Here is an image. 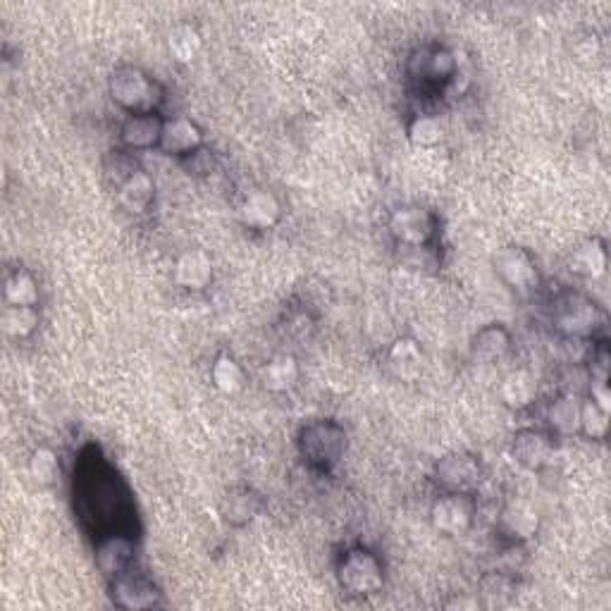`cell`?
Masks as SVG:
<instances>
[{
	"label": "cell",
	"instance_id": "17",
	"mask_svg": "<svg viewBox=\"0 0 611 611\" xmlns=\"http://www.w3.org/2000/svg\"><path fill=\"white\" fill-rule=\"evenodd\" d=\"M511 335L504 325L492 323L478 330L471 339V354L475 361L480 363H495L502 361L509 354Z\"/></svg>",
	"mask_w": 611,
	"mask_h": 611
},
{
	"label": "cell",
	"instance_id": "20",
	"mask_svg": "<svg viewBox=\"0 0 611 611\" xmlns=\"http://www.w3.org/2000/svg\"><path fill=\"white\" fill-rule=\"evenodd\" d=\"M117 199H120L122 208L129 213L148 211L153 201V180L141 170L129 172L125 180H122L120 189H117Z\"/></svg>",
	"mask_w": 611,
	"mask_h": 611
},
{
	"label": "cell",
	"instance_id": "13",
	"mask_svg": "<svg viewBox=\"0 0 611 611\" xmlns=\"http://www.w3.org/2000/svg\"><path fill=\"white\" fill-rule=\"evenodd\" d=\"M113 600L117 607L129 611L153 609L160 604V592L153 583L137 576H117L113 583Z\"/></svg>",
	"mask_w": 611,
	"mask_h": 611
},
{
	"label": "cell",
	"instance_id": "12",
	"mask_svg": "<svg viewBox=\"0 0 611 611\" xmlns=\"http://www.w3.org/2000/svg\"><path fill=\"white\" fill-rule=\"evenodd\" d=\"M160 148L172 156H191V153L201 151L203 132L196 122L187 117H172L163 122V134H160Z\"/></svg>",
	"mask_w": 611,
	"mask_h": 611
},
{
	"label": "cell",
	"instance_id": "28",
	"mask_svg": "<svg viewBox=\"0 0 611 611\" xmlns=\"http://www.w3.org/2000/svg\"><path fill=\"white\" fill-rule=\"evenodd\" d=\"M5 301L10 306H36L39 304V287L36 280L24 270H17L5 280Z\"/></svg>",
	"mask_w": 611,
	"mask_h": 611
},
{
	"label": "cell",
	"instance_id": "10",
	"mask_svg": "<svg viewBox=\"0 0 611 611\" xmlns=\"http://www.w3.org/2000/svg\"><path fill=\"white\" fill-rule=\"evenodd\" d=\"M511 454L528 471H542L554 459V444L545 432L521 430L511 442Z\"/></svg>",
	"mask_w": 611,
	"mask_h": 611
},
{
	"label": "cell",
	"instance_id": "1",
	"mask_svg": "<svg viewBox=\"0 0 611 611\" xmlns=\"http://www.w3.org/2000/svg\"><path fill=\"white\" fill-rule=\"evenodd\" d=\"M110 98L132 115L156 113L163 103V86L139 67H120L110 77Z\"/></svg>",
	"mask_w": 611,
	"mask_h": 611
},
{
	"label": "cell",
	"instance_id": "22",
	"mask_svg": "<svg viewBox=\"0 0 611 611\" xmlns=\"http://www.w3.org/2000/svg\"><path fill=\"white\" fill-rule=\"evenodd\" d=\"M134 547L132 542L125 538H108L103 540L96 549V564L106 576H122L127 564L132 561Z\"/></svg>",
	"mask_w": 611,
	"mask_h": 611
},
{
	"label": "cell",
	"instance_id": "9",
	"mask_svg": "<svg viewBox=\"0 0 611 611\" xmlns=\"http://www.w3.org/2000/svg\"><path fill=\"white\" fill-rule=\"evenodd\" d=\"M239 218L249 230H273L282 218V206L277 196L268 189H256L246 196L242 206H239Z\"/></svg>",
	"mask_w": 611,
	"mask_h": 611
},
{
	"label": "cell",
	"instance_id": "2",
	"mask_svg": "<svg viewBox=\"0 0 611 611\" xmlns=\"http://www.w3.org/2000/svg\"><path fill=\"white\" fill-rule=\"evenodd\" d=\"M554 325L561 335L571 339H585L604 327V313L595 301L580 292H566L554 306Z\"/></svg>",
	"mask_w": 611,
	"mask_h": 611
},
{
	"label": "cell",
	"instance_id": "16",
	"mask_svg": "<svg viewBox=\"0 0 611 611\" xmlns=\"http://www.w3.org/2000/svg\"><path fill=\"white\" fill-rule=\"evenodd\" d=\"M163 122L156 113L148 115H129L125 125L120 129L122 144L132 151H146L160 144V134H163Z\"/></svg>",
	"mask_w": 611,
	"mask_h": 611
},
{
	"label": "cell",
	"instance_id": "29",
	"mask_svg": "<svg viewBox=\"0 0 611 611\" xmlns=\"http://www.w3.org/2000/svg\"><path fill=\"white\" fill-rule=\"evenodd\" d=\"M409 139L418 148H432L444 139V125L437 117L418 115L413 117L409 125Z\"/></svg>",
	"mask_w": 611,
	"mask_h": 611
},
{
	"label": "cell",
	"instance_id": "26",
	"mask_svg": "<svg viewBox=\"0 0 611 611\" xmlns=\"http://www.w3.org/2000/svg\"><path fill=\"white\" fill-rule=\"evenodd\" d=\"M547 421L559 435H576L580 430V401L571 394H564L549 406Z\"/></svg>",
	"mask_w": 611,
	"mask_h": 611
},
{
	"label": "cell",
	"instance_id": "11",
	"mask_svg": "<svg viewBox=\"0 0 611 611\" xmlns=\"http://www.w3.org/2000/svg\"><path fill=\"white\" fill-rule=\"evenodd\" d=\"M499 530L514 542H526L535 538L540 530V514L526 499H514L499 514Z\"/></svg>",
	"mask_w": 611,
	"mask_h": 611
},
{
	"label": "cell",
	"instance_id": "15",
	"mask_svg": "<svg viewBox=\"0 0 611 611\" xmlns=\"http://www.w3.org/2000/svg\"><path fill=\"white\" fill-rule=\"evenodd\" d=\"M175 282L187 292H203L213 282V263L203 251H187L175 263Z\"/></svg>",
	"mask_w": 611,
	"mask_h": 611
},
{
	"label": "cell",
	"instance_id": "32",
	"mask_svg": "<svg viewBox=\"0 0 611 611\" xmlns=\"http://www.w3.org/2000/svg\"><path fill=\"white\" fill-rule=\"evenodd\" d=\"M609 428V411L600 409L595 401L588 399L580 404V432L590 440H604Z\"/></svg>",
	"mask_w": 611,
	"mask_h": 611
},
{
	"label": "cell",
	"instance_id": "19",
	"mask_svg": "<svg viewBox=\"0 0 611 611\" xmlns=\"http://www.w3.org/2000/svg\"><path fill=\"white\" fill-rule=\"evenodd\" d=\"M261 511V497L249 487H234L220 504V514L232 526H244Z\"/></svg>",
	"mask_w": 611,
	"mask_h": 611
},
{
	"label": "cell",
	"instance_id": "33",
	"mask_svg": "<svg viewBox=\"0 0 611 611\" xmlns=\"http://www.w3.org/2000/svg\"><path fill=\"white\" fill-rule=\"evenodd\" d=\"M511 592H514V585L504 573H490L480 583V595H483L487 607H502L511 597Z\"/></svg>",
	"mask_w": 611,
	"mask_h": 611
},
{
	"label": "cell",
	"instance_id": "4",
	"mask_svg": "<svg viewBox=\"0 0 611 611\" xmlns=\"http://www.w3.org/2000/svg\"><path fill=\"white\" fill-rule=\"evenodd\" d=\"M492 268L499 280L518 296H530L540 287V270L535 258L523 246H502L492 256Z\"/></svg>",
	"mask_w": 611,
	"mask_h": 611
},
{
	"label": "cell",
	"instance_id": "27",
	"mask_svg": "<svg viewBox=\"0 0 611 611\" xmlns=\"http://www.w3.org/2000/svg\"><path fill=\"white\" fill-rule=\"evenodd\" d=\"M201 48H203L201 34L196 32L194 27H189V24H180V27L172 29L168 36V51L172 58L182 65L194 63V60L199 58Z\"/></svg>",
	"mask_w": 611,
	"mask_h": 611
},
{
	"label": "cell",
	"instance_id": "7",
	"mask_svg": "<svg viewBox=\"0 0 611 611\" xmlns=\"http://www.w3.org/2000/svg\"><path fill=\"white\" fill-rule=\"evenodd\" d=\"M301 452L311 464H335L344 449V432L335 423H313L301 432Z\"/></svg>",
	"mask_w": 611,
	"mask_h": 611
},
{
	"label": "cell",
	"instance_id": "31",
	"mask_svg": "<svg viewBox=\"0 0 611 611\" xmlns=\"http://www.w3.org/2000/svg\"><path fill=\"white\" fill-rule=\"evenodd\" d=\"M29 475L34 478V483L39 485H53L60 475V461L58 454L48 447H39L29 459Z\"/></svg>",
	"mask_w": 611,
	"mask_h": 611
},
{
	"label": "cell",
	"instance_id": "25",
	"mask_svg": "<svg viewBox=\"0 0 611 611\" xmlns=\"http://www.w3.org/2000/svg\"><path fill=\"white\" fill-rule=\"evenodd\" d=\"M211 378H213L215 390L227 394V397H232V394H239L246 385L244 368L239 366L237 359H234V356H230V354H220L218 359H215L213 368H211Z\"/></svg>",
	"mask_w": 611,
	"mask_h": 611
},
{
	"label": "cell",
	"instance_id": "24",
	"mask_svg": "<svg viewBox=\"0 0 611 611\" xmlns=\"http://www.w3.org/2000/svg\"><path fill=\"white\" fill-rule=\"evenodd\" d=\"M39 311L36 306H5L3 316H0V327L12 339H27L32 337L39 327Z\"/></svg>",
	"mask_w": 611,
	"mask_h": 611
},
{
	"label": "cell",
	"instance_id": "21",
	"mask_svg": "<svg viewBox=\"0 0 611 611\" xmlns=\"http://www.w3.org/2000/svg\"><path fill=\"white\" fill-rule=\"evenodd\" d=\"M499 394H502V401L509 409L523 411L538 397V382L528 370H514L502 380Z\"/></svg>",
	"mask_w": 611,
	"mask_h": 611
},
{
	"label": "cell",
	"instance_id": "30",
	"mask_svg": "<svg viewBox=\"0 0 611 611\" xmlns=\"http://www.w3.org/2000/svg\"><path fill=\"white\" fill-rule=\"evenodd\" d=\"M456 70H459V60L452 51L447 48H435V51L423 53V74L428 79H452L456 77Z\"/></svg>",
	"mask_w": 611,
	"mask_h": 611
},
{
	"label": "cell",
	"instance_id": "34",
	"mask_svg": "<svg viewBox=\"0 0 611 611\" xmlns=\"http://www.w3.org/2000/svg\"><path fill=\"white\" fill-rule=\"evenodd\" d=\"M607 375H609V356L607 349H600L595 359H592V378H595V382H607Z\"/></svg>",
	"mask_w": 611,
	"mask_h": 611
},
{
	"label": "cell",
	"instance_id": "3",
	"mask_svg": "<svg viewBox=\"0 0 611 611\" xmlns=\"http://www.w3.org/2000/svg\"><path fill=\"white\" fill-rule=\"evenodd\" d=\"M339 585L351 595H375L385 585V569L382 561L368 549L356 547L344 554L337 569Z\"/></svg>",
	"mask_w": 611,
	"mask_h": 611
},
{
	"label": "cell",
	"instance_id": "5",
	"mask_svg": "<svg viewBox=\"0 0 611 611\" xmlns=\"http://www.w3.org/2000/svg\"><path fill=\"white\" fill-rule=\"evenodd\" d=\"M435 480L447 492L471 495L473 490H478L480 480H483V464H480L475 454L452 452L437 461Z\"/></svg>",
	"mask_w": 611,
	"mask_h": 611
},
{
	"label": "cell",
	"instance_id": "8",
	"mask_svg": "<svg viewBox=\"0 0 611 611\" xmlns=\"http://www.w3.org/2000/svg\"><path fill=\"white\" fill-rule=\"evenodd\" d=\"M390 232L399 244L413 246H425L435 234V218L430 211L418 206H406L392 213L390 218Z\"/></svg>",
	"mask_w": 611,
	"mask_h": 611
},
{
	"label": "cell",
	"instance_id": "18",
	"mask_svg": "<svg viewBox=\"0 0 611 611\" xmlns=\"http://www.w3.org/2000/svg\"><path fill=\"white\" fill-rule=\"evenodd\" d=\"M569 268L571 273L580 277L600 280V277L607 273V249H604L602 239L592 237L585 239L583 244H578L569 258Z\"/></svg>",
	"mask_w": 611,
	"mask_h": 611
},
{
	"label": "cell",
	"instance_id": "23",
	"mask_svg": "<svg viewBox=\"0 0 611 611\" xmlns=\"http://www.w3.org/2000/svg\"><path fill=\"white\" fill-rule=\"evenodd\" d=\"M296 380H299V363L289 354L275 356V359L263 368V387L273 394L289 392L296 385Z\"/></svg>",
	"mask_w": 611,
	"mask_h": 611
},
{
	"label": "cell",
	"instance_id": "6",
	"mask_svg": "<svg viewBox=\"0 0 611 611\" xmlns=\"http://www.w3.org/2000/svg\"><path fill=\"white\" fill-rule=\"evenodd\" d=\"M475 521V504L471 495H461V492H447V495L437 499L430 509V523L437 533L447 535V538H461L473 528Z\"/></svg>",
	"mask_w": 611,
	"mask_h": 611
},
{
	"label": "cell",
	"instance_id": "14",
	"mask_svg": "<svg viewBox=\"0 0 611 611\" xmlns=\"http://www.w3.org/2000/svg\"><path fill=\"white\" fill-rule=\"evenodd\" d=\"M387 366H390L392 375L401 382H416L423 375L425 368V354L421 344L411 337H401L390 347L387 354Z\"/></svg>",
	"mask_w": 611,
	"mask_h": 611
}]
</instances>
